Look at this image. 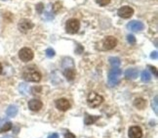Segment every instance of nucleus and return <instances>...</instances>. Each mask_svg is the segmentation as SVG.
Wrapping results in <instances>:
<instances>
[{"label": "nucleus", "mask_w": 158, "mask_h": 138, "mask_svg": "<svg viewBox=\"0 0 158 138\" xmlns=\"http://www.w3.org/2000/svg\"><path fill=\"white\" fill-rule=\"evenodd\" d=\"M55 104H56V107L62 112L68 111V109L70 108V103H69V101L68 99H65V98L58 99V100L55 102Z\"/></svg>", "instance_id": "8"}, {"label": "nucleus", "mask_w": 158, "mask_h": 138, "mask_svg": "<svg viewBox=\"0 0 158 138\" xmlns=\"http://www.w3.org/2000/svg\"><path fill=\"white\" fill-rule=\"evenodd\" d=\"M103 96L98 94V93H96V92H91L89 94V96H88V99H87L88 106L91 108L99 107V106L103 103Z\"/></svg>", "instance_id": "2"}, {"label": "nucleus", "mask_w": 158, "mask_h": 138, "mask_svg": "<svg viewBox=\"0 0 158 138\" xmlns=\"http://www.w3.org/2000/svg\"><path fill=\"white\" fill-rule=\"evenodd\" d=\"M64 75L68 81H73L75 78V70L73 68H66L64 70Z\"/></svg>", "instance_id": "14"}, {"label": "nucleus", "mask_w": 158, "mask_h": 138, "mask_svg": "<svg viewBox=\"0 0 158 138\" xmlns=\"http://www.w3.org/2000/svg\"><path fill=\"white\" fill-rule=\"evenodd\" d=\"M152 108L154 109V112H155V114H157V96H155V98H154V101L152 102Z\"/></svg>", "instance_id": "26"}, {"label": "nucleus", "mask_w": 158, "mask_h": 138, "mask_svg": "<svg viewBox=\"0 0 158 138\" xmlns=\"http://www.w3.org/2000/svg\"><path fill=\"white\" fill-rule=\"evenodd\" d=\"M60 10H61V4H60L59 2H57L54 4V7H53V11L55 13H58Z\"/></svg>", "instance_id": "24"}, {"label": "nucleus", "mask_w": 158, "mask_h": 138, "mask_svg": "<svg viewBox=\"0 0 158 138\" xmlns=\"http://www.w3.org/2000/svg\"><path fill=\"white\" fill-rule=\"evenodd\" d=\"M43 10H44V5L42 4V3H39V4L36 5V11L38 12L39 14H41Z\"/></svg>", "instance_id": "25"}, {"label": "nucleus", "mask_w": 158, "mask_h": 138, "mask_svg": "<svg viewBox=\"0 0 158 138\" xmlns=\"http://www.w3.org/2000/svg\"><path fill=\"white\" fill-rule=\"evenodd\" d=\"M33 51L29 49V48L24 47L23 49L20 50L19 52V57L20 59L23 61V62H28V61H31L33 59Z\"/></svg>", "instance_id": "5"}, {"label": "nucleus", "mask_w": 158, "mask_h": 138, "mask_svg": "<svg viewBox=\"0 0 158 138\" xmlns=\"http://www.w3.org/2000/svg\"><path fill=\"white\" fill-rule=\"evenodd\" d=\"M42 102L38 99H31V100L28 102V108L30 109L31 111L33 112H38L41 108H42Z\"/></svg>", "instance_id": "11"}, {"label": "nucleus", "mask_w": 158, "mask_h": 138, "mask_svg": "<svg viewBox=\"0 0 158 138\" xmlns=\"http://www.w3.org/2000/svg\"><path fill=\"white\" fill-rule=\"evenodd\" d=\"M134 106L136 108L140 109V110H143V109H144L145 106H147V101L143 98H137L134 101Z\"/></svg>", "instance_id": "16"}, {"label": "nucleus", "mask_w": 158, "mask_h": 138, "mask_svg": "<svg viewBox=\"0 0 158 138\" xmlns=\"http://www.w3.org/2000/svg\"><path fill=\"white\" fill-rule=\"evenodd\" d=\"M79 28H80V23H79V21L76 20V19H70V20L66 22V25H65L66 33L74 34L79 31Z\"/></svg>", "instance_id": "4"}, {"label": "nucleus", "mask_w": 158, "mask_h": 138, "mask_svg": "<svg viewBox=\"0 0 158 138\" xmlns=\"http://www.w3.org/2000/svg\"><path fill=\"white\" fill-rule=\"evenodd\" d=\"M2 70H3L2 65H1V64H0V75H1V73H2Z\"/></svg>", "instance_id": "31"}, {"label": "nucleus", "mask_w": 158, "mask_h": 138, "mask_svg": "<svg viewBox=\"0 0 158 138\" xmlns=\"http://www.w3.org/2000/svg\"><path fill=\"white\" fill-rule=\"evenodd\" d=\"M116 44H117V39L114 37V36H107L105 38V40H103V48H105L106 50H111L113 49Z\"/></svg>", "instance_id": "7"}, {"label": "nucleus", "mask_w": 158, "mask_h": 138, "mask_svg": "<svg viewBox=\"0 0 158 138\" xmlns=\"http://www.w3.org/2000/svg\"><path fill=\"white\" fill-rule=\"evenodd\" d=\"M108 61H109V64L111 65V67H113V68H117V67L120 66V64H121L120 59L117 57H110Z\"/></svg>", "instance_id": "18"}, {"label": "nucleus", "mask_w": 158, "mask_h": 138, "mask_svg": "<svg viewBox=\"0 0 158 138\" xmlns=\"http://www.w3.org/2000/svg\"><path fill=\"white\" fill-rule=\"evenodd\" d=\"M127 40L130 44H135L136 43V37L133 34H129L127 36Z\"/></svg>", "instance_id": "22"}, {"label": "nucleus", "mask_w": 158, "mask_h": 138, "mask_svg": "<svg viewBox=\"0 0 158 138\" xmlns=\"http://www.w3.org/2000/svg\"><path fill=\"white\" fill-rule=\"evenodd\" d=\"M99 120V117H96V115H90L86 114V117L84 118V123L86 126H90V124H93L94 123Z\"/></svg>", "instance_id": "15"}, {"label": "nucleus", "mask_w": 158, "mask_h": 138, "mask_svg": "<svg viewBox=\"0 0 158 138\" xmlns=\"http://www.w3.org/2000/svg\"><path fill=\"white\" fill-rule=\"evenodd\" d=\"M23 78L24 81L29 82H38L41 79V73L36 69H33L32 67L26 68L23 73Z\"/></svg>", "instance_id": "1"}, {"label": "nucleus", "mask_w": 158, "mask_h": 138, "mask_svg": "<svg viewBox=\"0 0 158 138\" xmlns=\"http://www.w3.org/2000/svg\"><path fill=\"white\" fill-rule=\"evenodd\" d=\"M139 76V70L137 69H128L125 72V76L128 79H136Z\"/></svg>", "instance_id": "13"}, {"label": "nucleus", "mask_w": 158, "mask_h": 138, "mask_svg": "<svg viewBox=\"0 0 158 138\" xmlns=\"http://www.w3.org/2000/svg\"><path fill=\"white\" fill-rule=\"evenodd\" d=\"M122 75L121 70L118 68H113L108 73V83L110 86H115L120 82V76Z\"/></svg>", "instance_id": "3"}, {"label": "nucleus", "mask_w": 158, "mask_h": 138, "mask_svg": "<svg viewBox=\"0 0 158 138\" xmlns=\"http://www.w3.org/2000/svg\"><path fill=\"white\" fill-rule=\"evenodd\" d=\"M3 1H6V0H3Z\"/></svg>", "instance_id": "32"}, {"label": "nucleus", "mask_w": 158, "mask_h": 138, "mask_svg": "<svg viewBox=\"0 0 158 138\" xmlns=\"http://www.w3.org/2000/svg\"><path fill=\"white\" fill-rule=\"evenodd\" d=\"M65 138H75V135L73 133L69 132V131H68V132L65 133Z\"/></svg>", "instance_id": "27"}, {"label": "nucleus", "mask_w": 158, "mask_h": 138, "mask_svg": "<svg viewBox=\"0 0 158 138\" xmlns=\"http://www.w3.org/2000/svg\"><path fill=\"white\" fill-rule=\"evenodd\" d=\"M12 128V123L10 121H8V123H4L3 126L0 127V133H3V132H6V131H9Z\"/></svg>", "instance_id": "20"}, {"label": "nucleus", "mask_w": 158, "mask_h": 138, "mask_svg": "<svg viewBox=\"0 0 158 138\" xmlns=\"http://www.w3.org/2000/svg\"><path fill=\"white\" fill-rule=\"evenodd\" d=\"M129 137L130 138H141L143 137V131L141 127L139 126H132L129 129Z\"/></svg>", "instance_id": "12"}, {"label": "nucleus", "mask_w": 158, "mask_h": 138, "mask_svg": "<svg viewBox=\"0 0 158 138\" xmlns=\"http://www.w3.org/2000/svg\"><path fill=\"white\" fill-rule=\"evenodd\" d=\"M150 58L151 59H157V51H154V52L151 53Z\"/></svg>", "instance_id": "29"}, {"label": "nucleus", "mask_w": 158, "mask_h": 138, "mask_svg": "<svg viewBox=\"0 0 158 138\" xmlns=\"http://www.w3.org/2000/svg\"><path fill=\"white\" fill-rule=\"evenodd\" d=\"M6 114H7L8 117L14 118V117H16V115H17V114H18V108L16 107V106H14V105L9 106L8 109L6 110Z\"/></svg>", "instance_id": "17"}, {"label": "nucleus", "mask_w": 158, "mask_h": 138, "mask_svg": "<svg viewBox=\"0 0 158 138\" xmlns=\"http://www.w3.org/2000/svg\"><path fill=\"white\" fill-rule=\"evenodd\" d=\"M148 68L151 70V72L154 73V76H157V70H156V68L155 67H152V66H148Z\"/></svg>", "instance_id": "28"}, {"label": "nucleus", "mask_w": 158, "mask_h": 138, "mask_svg": "<svg viewBox=\"0 0 158 138\" xmlns=\"http://www.w3.org/2000/svg\"><path fill=\"white\" fill-rule=\"evenodd\" d=\"M127 27L133 31H141L144 28V25L140 21H132L128 24Z\"/></svg>", "instance_id": "10"}, {"label": "nucleus", "mask_w": 158, "mask_h": 138, "mask_svg": "<svg viewBox=\"0 0 158 138\" xmlns=\"http://www.w3.org/2000/svg\"><path fill=\"white\" fill-rule=\"evenodd\" d=\"M141 81L144 82H148L151 81V76L147 70H143L141 72Z\"/></svg>", "instance_id": "19"}, {"label": "nucleus", "mask_w": 158, "mask_h": 138, "mask_svg": "<svg viewBox=\"0 0 158 138\" xmlns=\"http://www.w3.org/2000/svg\"><path fill=\"white\" fill-rule=\"evenodd\" d=\"M117 14L119 17H121L123 19H128L133 16L134 14V9L130 6H123L120 9H118V12Z\"/></svg>", "instance_id": "6"}, {"label": "nucleus", "mask_w": 158, "mask_h": 138, "mask_svg": "<svg viewBox=\"0 0 158 138\" xmlns=\"http://www.w3.org/2000/svg\"><path fill=\"white\" fill-rule=\"evenodd\" d=\"M18 28L22 33H27V31H29L33 28V24L31 23L29 20L23 19V20H21L20 22H19Z\"/></svg>", "instance_id": "9"}, {"label": "nucleus", "mask_w": 158, "mask_h": 138, "mask_svg": "<svg viewBox=\"0 0 158 138\" xmlns=\"http://www.w3.org/2000/svg\"><path fill=\"white\" fill-rule=\"evenodd\" d=\"M48 138H59V134L58 133H52L48 136Z\"/></svg>", "instance_id": "30"}, {"label": "nucleus", "mask_w": 158, "mask_h": 138, "mask_svg": "<svg viewBox=\"0 0 158 138\" xmlns=\"http://www.w3.org/2000/svg\"><path fill=\"white\" fill-rule=\"evenodd\" d=\"M110 0H97V3L101 6H106L107 4H109Z\"/></svg>", "instance_id": "23"}, {"label": "nucleus", "mask_w": 158, "mask_h": 138, "mask_svg": "<svg viewBox=\"0 0 158 138\" xmlns=\"http://www.w3.org/2000/svg\"><path fill=\"white\" fill-rule=\"evenodd\" d=\"M55 50L52 49V48H48V49L46 50V56L48 58H53L55 56Z\"/></svg>", "instance_id": "21"}]
</instances>
